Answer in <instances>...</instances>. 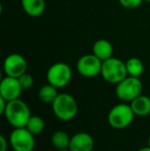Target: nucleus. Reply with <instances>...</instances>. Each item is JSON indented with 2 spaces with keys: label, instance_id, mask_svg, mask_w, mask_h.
Wrapping results in <instances>:
<instances>
[{
  "label": "nucleus",
  "instance_id": "obj_20",
  "mask_svg": "<svg viewBox=\"0 0 150 151\" xmlns=\"http://www.w3.org/2000/svg\"><path fill=\"white\" fill-rule=\"evenodd\" d=\"M120 5L123 6L126 9H135L142 4L144 0H118Z\"/></svg>",
  "mask_w": 150,
  "mask_h": 151
},
{
  "label": "nucleus",
  "instance_id": "obj_1",
  "mask_svg": "<svg viewBox=\"0 0 150 151\" xmlns=\"http://www.w3.org/2000/svg\"><path fill=\"white\" fill-rule=\"evenodd\" d=\"M7 122L14 127H26L32 115L29 106L21 99L7 102V106L3 113Z\"/></svg>",
  "mask_w": 150,
  "mask_h": 151
},
{
  "label": "nucleus",
  "instance_id": "obj_22",
  "mask_svg": "<svg viewBox=\"0 0 150 151\" xmlns=\"http://www.w3.org/2000/svg\"><path fill=\"white\" fill-rule=\"evenodd\" d=\"M6 106H7V101H6L4 98L0 97V114L3 115L4 111L6 109Z\"/></svg>",
  "mask_w": 150,
  "mask_h": 151
},
{
  "label": "nucleus",
  "instance_id": "obj_21",
  "mask_svg": "<svg viewBox=\"0 0 150 151\" xmlns=\"http://www.w3.org/2000/svg\"><path fill=\"white\" fill-rule=\"evenodd\" d=\"M0 143H1V150L0 151H6L7 150V146H8V143L9 142L6 140L5 136H0Z\"/></svg>",
  "mask_w": 150,
  "mask_h": 151
},
{
  "label": "nucleus",
  "instance_id": "obj_2",
  "mask_svg": "<svg viewBox=\"0 0 150 151\" xmlns=\"http://www.w3.org/2000/svg\"><path fill=\"white\" fill-rule=\"evenodd\" d=\"M55 116L62 121H69L76 116L78 112V104L75 98L70 93H61L52 104Z\"/></svg>",
  "mask_w": 150,
  "mask_h": 151
},
{
  "label": "nucleus",
  "instance_id": "obj_10",
  "mask_svg": "<svg viewBox=\"0 0 150 151\" xmlns=\"http://www.w3.org/2000/svg\"><path fill=\"white\" fill-rule=\"evenodd\" d=\"M22 91L23 88L19 78L6 75L0 82V97L4 98L7 102L20 99Z\"/></svg>",
  "mask_w": 150,
  "mask_h": 151
},
{
  "label": "nucleus",
  "instance_id": "obj_19",
  "mask_svg": "<svg viewBox=\"0 0 150 151\" xmlns=\"http://www.w3.org/2000/svg\"><path fill=\"white\" fill-rule=\"evenodd\" d=\"M19 81H20L23 90H29L33 86V83H34V79H33L32 75H30L27 72L19 77Z\"/></svg>",
  "mask_w": 150,
  "mask_h": 151
},
{
  "label": "nucleus",
  "instance_id": "obj_12",
  "mask_svg": "<svg viewBox=\"0 0 150 151\" xmlns=\"http://www.w3.org/2000/svg\"><path fill=\"white\" fill-rule=\"evenodd\" d=\"M93 54L101 61H105L113 57V46L107 39H98L93 45Z\"/></svg>",
  "mask_w": 150,
  "mask_h": 151
},
{
  "label": "nucleus",
  "instance_id": "obj_6",
  "mask_svg": "<svg viewBox=\"0 0 150 151\" xmlns=\"http://www.w3.org/2000/svg\"><path fill=\"white\" fill-rule=\"evenodd\" d=\"M72 78V70L70 66L63 62L55 63L48 68L46 72L47 83L56 86L57 88H62L68 86Z\"/></svg>",
  "mask_w": 150,
  "mask_h": 151
},
{
  "label": "nucleus",
  "instance_id": "obj_25",
  "mask_svg": "<svg viewBox=\"0 0 150 151\" xmlns=\"http://www.w3.org/2000/svg\"><path fill=\"white\" fill-rule=\"evenodd\" d=\"M147 146H149V147H150V137L148 138V145H147Z\"/></svg>",
  "mask_w": 150,
  "mask_h": 151
},
{
  "label": "nucleus",
  "instance_id": "obj_18",
  "mask_svg": "<svg viewBox=\"0 0 150 151\" xmlns=\"http://www.w3.org/2000/svg\"><path fill=\"white\" fill-rule=\"evenodd\" d=\"M44 127H45V123L44 120L42 119V117L38 115H32L29 119L28 123L26 125V129H29L33 135H39L43 132Z\"/></svg>",
  "mask_w": 150,
  "mask_h": 151
},
{
  "label": "nucleus",
  "instance_id": "obj_9",
  "mask_svg": "<svg viewBox=\"0 0 150 151\" xmlns=\"http://www.w3.org/2000/svg\"><path fill=\"white\" fill-rule=\"evenodd\" d=\"M27 61L20 54H10L3 62V70L5 75L19 78L27 72Z\"/></svg>",
  "mask_w": 150,
  "mask_h": 151
},
{
  "label": "nucleus",
  "instance_id": "obj_17",
  "mask_svg": "<svg viewBox=\"0 0 150 151\" xmlns=\"http://www.w3.org/2000/svg\"><path fill=\"white\" fill-rule=\"evenodd\" d=\"M126 71L128 76L140 77L144 72V65L143 62L138 58H130L126 62Z\"/></svg>",
  "mask_w": 150,
  "mask_h": 151
},
{
  "label": "nucleus",
  "instance_id": "obj_15",
  "mask_svg": "<svg viewBox=\"0 0 150 151\" xmlns=\"http://www.w3.org/2000/svg\"><path fill=\"white\" fill-rule=\"evenodd\" d=\"M58 95V88L50 83L44 84L38 91V98L44 104H50L52 105L55 100L57 99Z\"/></svg>",
  "mask_w": 150,
  "mask_h": 151
},
{
  "label": "nucleus",
  "instance_id": "obj_3",
  "mask_svg": "<svg viewBox=\"0 0 150 151\" xmlns=\"http://www.w3.org/2000/svg\"><path fill=\"white\" fill-rule=\"evenodd\" d=\"M135 116L136 115L130 104L122 102L121 104H117L111 108L107 116V120L113 129H123L133 122Z\"/></svg>",
  "mask_w": 150,
  "mask_h": 151
},
{
  "label": "nucleus",
  "instance_id": "obj_23",
  "mask_svg": "<svg viewBox=\"0 0 150 151\" xmlns=\"http://www.w3.org/2000/svg\"><path fill=\"white\" fill-rule=\"evenodd\" d=\"M138 151H150V147H149V146H146V147L140 148Z\"/></svg>",
  "mask_w": 150,
  "mask_h": 151
},
{
  "label": "nucleus",
  "instance_id": "obj_8",
  "mask_svg": "<svg viewBox=\"0 0 150 151\" xmlns=\"http://www.w3.org/2000/svg\"><path fill=\"white\" fill-rule=\"evenodd\" d=\"M103 61L97 58L94 54L84 55L78 59L76 63V70L83 77L92 78L101 75Z\"/></svg>",
  "mask_w": 150,
  "mask_h": 151
},
{
  "label": "nucleus",
  "instance_id": "obj_16",
  "mask_svg": "<svg viewBox=\"0 0 150 151\" xmlns=\"http://www.w3.org/2000/svg\"><path fill=\"white\" fill-rule=\"evenodd\" d=\"M70 139H71V137L66 133V132L56 131L52 135L50 142H52V145L54 146L57 150L66 149V148L69 147Z\"/></svg>",
  "mask_w": 150,
  "mask_h": 151
},
{
  "label": "nucleus",
  "instance_id": "obj_26",
  "mask_svg": "<svg viewBox=\"0 0 150 151\" xmlns=\"http://www.w3.org/2000/svg\"><path fill=\"white\" fill-rule=\"evenodd\" d=\"M145 2H150V0H144Z\"/></svg>",
  "mask_w": 150,
  "mask_h": 151
},
{
  "label": "nucleus",
  "instance_id": "obj_14",
  "mask_svg": "<svg viewBox=\"0 0 150 151\" xmlns=\"http://www.w3.org/2000/svg\"><path fill=\"white\" fill-rule=\"evenodd\" d=\"M131 107L136 116H147L150 114V98L140 95L131 102Z\"/></svg>",
  "mask_w": 150,
  "mask_h": 151
},
{
  "label": "nucleus",
  "instance_id": "obj_7",
  "mask_svg": "<svg viewBox=\"0 0 150 151\" xmlns=\"http://www.w3.org/2000/svg\"><path fill=\"white\" fill-rule=\"evenodd\" d=\"M8 142L14 151H33L35 148L34 135L26 127H14Z\"/></svg>",
  "mask_w": 150,
  "mask_h": 151
},
{
  "label": "nucleus",
  "instance_id": "obj_13",
  "mask_svg": "<svg viewBox=\"0 0 150 151\" xmlns=\"http://www.w3.org/2000/svg\"><path fill=\"white\" fill-rule=\"evenodd\" d=\"M21 4L23 10L32 18L41 16L45 10L44 0H21Z\"/></svg>",
  "mask_w": 150,
  "mask_h": 151
},
{
  "label": "nucleus",
  "instance_id": "obj_5",
  "mask_svg": "<svg viewBox=\"0 0 150 151\" xmlns=\"http://www.w3.org/2000/svg\"><path fill=\"white\" fill-rule=\"evenodd\" d=\"M101 75L105 81L112 84H117L123 80L128 75L126 62L118 58L111 57L110 59L103 61Z\"/></svg>",
  "mask_w": 150,
  "mask_h": 151
},
{
  "label": "nucleus",
  "instance_id": "obj_24",
  "mask_svg": "<svg viewBox=\"0 0 150 151\" xmlns=\"http://www.w3.org/2000/svg\"><path fill=\"white\" fill-rule=\"evenodd\" d=\"M57 151H71L69 148H66V149H60V150H57Z\"/></svg>",
  "mask_w": 150,
  "mask_h": 151
},
{
  "label": "nucleus",
  "instance_id": "obj_11",
  "mask_svg": "<svg viewBox=\"0 0 150 151\" xmlns=\"http://www.w3.org/2000/svg\"><path fill=\"white\" fill-rule=\"evenodd\" d=\"M94 147L95 141L92 135L85 132H79L71 137L68 148L71 151H93Z\"/></svg>",
  "mask_w": 150,
  "mask_h": 151
},
{
  "label": "nucleus",
  "instance_id": "obj_4",
  "mask_svg": "<svg viewBox=\"0 0 150 151\" xmlns=\"http://www.w3.org/2000/svg\"><path fill=\"white\" fill-rule=\"evenodd\" d=\"M143 84L140 77L126 76L123 80L118 82L115 88V95L121 102L131 103L133 100L142 95Z\"/></svg>",
  "mask_w": 150,
  "mask_h": 151
}]
</instances>
